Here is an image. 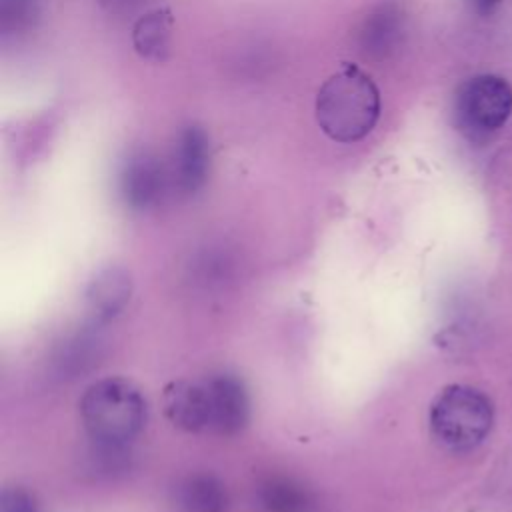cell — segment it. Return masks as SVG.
<instances>
[{
  "label": "cell",
  "mask_w": 512,
  "mask_h": 512,
  "mask_svg": "<svg viewBox=\"0 0 512 512\" xmlns=\"http://www.w3.org/2000/svg\"><path fill=\"white\" fill-rule=\"evenodd\" d=\"M316 122L334 142L350 144L368 136L380 118V92L354 64L336 70L316 94Z\"/></svg>",
  "instance_id": "6da1fadb"
},
{
  "label": "cell",
  "mask_w": 512,
  "mask_h": 512,
  "mask_svg": "<svg viewBox=\"0 0 512 512\" xmlns=\"http://www.w3.org/2000/svg\"><path fill=\"white\" fill-rule=\"evenodd\" d=\"M80 418L94 444L126 446L144 428L146 400L134 382L108 376L86 388Z\"/></svg>",
  "instance_id": "7a4b0ae2"
},
{
  "label": "cell",
  "mask_w": 512,
  "mask_h": 512,
  "mask_svg": "<svg viewBox=\"0 0 512 512\" xmlns=\"http://www.w3.org/2000/svg\"><path fill=\"white\" fill-rule=\"evenodd\" d=\"M430 432L448 452H470L484 442L494 424L492 400L466 384L444 386L430 404Z\"/></svg>",
  "instance_id": "3957f363"
},
{
  "label": "cell",
  "mask_w": 512,
  "mask_h": 512,
  "mask_svg": "<svg viewBox=\"0 0 512 512\" xmlns=\"http://www.w3.org/2000/svg\"><path fill=\"white\" fill-rule=\"evenodd\" d=\"M512 114V86L496 74H478L460 84L454 98V120L470 140H484Z\"/></svg>",
  "instance_id": "277c9868"
},
{
  "label": "cell",
  "mask_w": 512,
  "mask_h": 512,
  "mask_svg": "<svg viewBox=\"0 0 512 512\" xmlns=\"http://www.w3.org/2000/svg\"><path fill=\"white\" fill-rule=\"evenodd\" d=\"M210 408V430L230 436L250 418V400L242 380L230 372H216L204 380Z\"/></svg>",
  "instance_id": "5b68a950"
},
{
  "label": "cell",
  "mask_w": 512,
  "mask_h": 512,
  "mask_svg": "<svg viewBox=\"0 0 512 512\" xmlns=\"http://www.w3.org/2000/svg\"><path fill=\"white\" fill-rule=\"evenodd\" d=\"M166 188L162 164L148 152H136L126 158L120 170V194L134 210L156 206Z\"/></svg>",
  "instance_id": "8992f818"
},
{
  "label": "cell",
  "mask_w": 512,
  "mask_h": 512,
  "mask_svg": "<svg viewBox=\"0 0 512 512\" xmlns=\"http://www.w3.org/2000/svg\"><path fill=\"white\" fill-rule=\"evenodd\" d=\"M210 144L200 126H186L174 152V184L182 194L198 192L208 176Z\"/></svg>",
  "instance_id": "52a82bcc"
},
{
  "label": "cell",
  "mask_w": 512,
  "mask_h": 512,
  "mask_svg": "<svg viewBox=\"0 0 512 512\" xmlns=\"http://www.w3.org/2000/svg\"><path fill=\"white\" fill-rule=\"evenodd\" d=\"M164 412L168 420L186 432L210 430V408L204 380H178L164 390Z\"/></svg>",
  "instance_id": "ba28073f"
},
{
  "label": "cell",
  "mask_w": 512,
  "mask_h": 512,
  "mask_svg": "<svg viewBox=\"0 0 512 512\" xmlns=\"http://www.w3.org/2000/svg\"><path fill=\"white\" fill-rule=\"evenodd\" d=\"M132 292L130 274L122 266H108L100 270L88 284L86 304L96 324L110 322L128 304Z\"/></svg>",
  "instance_id": "9c48e42d"
},
{
  "label": "cell",
  "mask_w": 512,
  "mask_h": 512,
  "mask_svg": "<svg viewBox=\"0 0 512 512\" xmlns=\"http://www.w3.org/2000/svg\"><path fill=\"white\" fill-rule=\"evenodd\" d=\"M402 34L404 20L400 10L394 4H380L362 22L360 48L366 56L382 60L398 48Z\"/></svg>",
  "instance_id": "30bf717a"
},
{
  "label": "cell",
  "mask_w": 512,
  "mask_h": 512,
  "mask_svg": "<svg viewBox=\"0 0 512 512\" xmlns=\"http://www.w3.org/2000/svg\"><path fill=\"white\" fill-rule=\"evenodd\" d=\"M176 512H228V496L212 474H194L176 488Z\"/></svg>",
  "instance_id": "8fae6325"
},
{
  "label": "cell",
  "mask_w": 512,
  "mask_h": 512,
  "mask_svg": "<svg viewBox=\"0 0 512 512\" xmlns=\"http://www.w3.org/2000/svg\"><path fill=\"white\" fill-rule=\"evenodd\" d=\"M172 24L174 18L168 8H156L140 16L132 28L136 52L146 60H164L170 48Z\"/></svg>",
  "instance_id": "7c38bea8"
},
{
  "label": "cell",
  "mask_w": 512,
  "mask_h": 512,
  "mask_svg": "<svg viewBox=\"0 0 512 512\" xmlns=\"http://www.w3.org/2000/svg\"><path fill=\"white\" fill-rule=\"evenodd\" d=\"M260 506L266 512H310V494L286 478H270L258 490Z\"/></svg>",
  "instance_id": "4fadbf2b"
},
{
  "label": "cell",
  "mask_w": 512,
  "mask_h": 512,
  "mask_svg": "<svg viewBox=\"0 0 512 512\" xmlns=\"http://www.w3.org/2000/svg\"><path fill=\"white\" fill-rule=\"evenodd\" d=\"M0 512H36V504L22 488H6L0 494Z\"/></svg>",
  "instance_id": "5bb4252c"
},
{
  "label": "cell",
  "mask_w": 512,
  "mask_h": 512,
  "mask_svg": "<svg viewBox=\"0 0 512 512\" xmlns=\"http://www.w3.org/2000/svg\"><path fill=\"white\" fill-rule=\"evenodd\" d=\"M472 4L478 12L486 14V12H492L500 4V0H472Z\"/></svg>",
  "instance_id": "9a60e30c"
},
{
  "label": "cell",
  "mask_w": 512,
  "mask_h": 512,
  "mask_svg": "<svg viewBox=\"0 0 512 512\" xmlns=\"http://www.w3.org/2000/svg\"><path fill=\"white\" fill-rule=\"evenodd\" d=\"M120 2H126V0H120Z\"/></svg>",
  "instance_id": "2e32d148"
}]
</instances>
